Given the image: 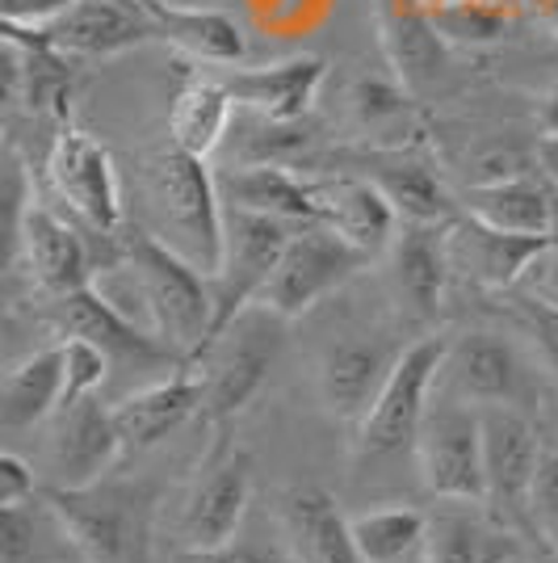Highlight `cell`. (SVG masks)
<instances>
[{"label": "cell", "instance_id": "cell-8", "mask_svg": "<svg viewBox=\"0 0 558 563\" xmlns=\"http://www.w3.org/2000/svg\"><path fill=\"white\" fill-rule=\"evenodd\" d=\"M412 454L428 496L449 505H483V421L475 404L437 391Z\"/></svg>", "mask_w": 558, "mask_h": 563}, {"label": "cell", "instance_id": "cell-17", "mask_svg": "<svg viewBox=\"0 0 558 563\" xmlns=\"http://www.w3.org/2000/svg\"><path fill=\"white\" fill-rule=\"evenodd\" d=\"M327 80V64L320 55H290L260 68H235L223 76L227 93L239 110L269 122H303Z\"/></svg>", "mask_w": 558, "mask_h": 563}, {"label": "cell", "instance_id": "cell-20", "mask_svg": "<svg viewBox=\"0 0 558 563\" xmlns=\"http://www.w3.org/2000/svg\"><path fill=\"white\" fill-rule=\"evenodd\" d=\"M278 521L294 563H366L349 517L324 488H286L278 500Z\"/></svg>", "mask_w": 558, "mask_h": 563}, {"label": "cell", "instance_id": "cell-1", "mask_svg": "<svg viewBox=\"0 0 558 563\" xmlns=\"http://www.w3.org/2000/svg\"><path fill=\"white\" fill-rule=\"evenodd\" d=\"M93 286L126 320L160 336L177 362H198L214 336L210 278L177 249H168L160 235H126L122 261L93 278Z\"/></svg>", "mask_w": 558, "mask_h": 563}, {"label": "cell", "instance_id": "cell-5", "mask_svg": "<svg viewBox=\"0 0 558 563\" xmlns=\"http://www.w3.org/2000/svg\"><path fill=\"white\" fill-rule=\"evenodd\" d=\"M445 353H449V336L428 332L412 341L399 353L395 371L382 383V391L366 412V421L357 424V459H391L403 450H416L420 424L433 408V391L442 378Z\"/></svg>", "mask_w": 558, "mask_h": 563}, {"label": "cell", "instance_id": "cell-15", "mask_svg": "<svg viewBox=\"0 0 558 563\" xmlns=\"http://www.w3.org/2000/svg\"><path fill=\"white\" fill-rule=\"evenodd\" d=\"M311 198H315V223H327L332 232L353 240L370 257L391 253L399 235V214L370 177H353V173L311 177Z\"/></svg>", "mask_w": 558, "mask_h": 563}, {"label": "cell", "instance_id": "cell-29", "mask_svg": "<svg viewBox=\"0 0 558 563\" xmlns=\"http://www.w3.org/2000/svg\"><path fill=\"white\" fill-rule=\"evenodd\" d=\"M235 97L227 93L223 80H189L186 89L172 101V114H168V143L181 147L198 161H210V152L227 140V126H232Z\"/></svg>", "mask_w": 558, "mask_h": 563}, {"label": "cell", "instance_id": "cell-38", "mask_svg": "<svg viewBox=\"0 0 558 563\" xmlns=\"http://www.w3.org/2000/svg\"><path fill=\"white\" fill-rule=\"evenodd\" d=\"M30 505L0 509V563H34V530L38 526H34V509Z\"/></svg>", "mask_w": 558, "mask_h": 563}, {"label": "cell", "instance_id": "cell-33", "mask_svg": "<svg viewBox=\"0 0 558 563\" xmlns=\"http://www.w3.org/2000/svg\"><path fill=\"white\" fill-rule=\"evenodd\" d=\"M433 22L449 47H491L495 38H504L509 13L495 0H462V4L437 9Z\"/></svg>", "mask_w": 558, "mask_h": 563}, {"label": "cell", "instance_id": "cell-14", "mask_svg": "<svg viewBox=\"0 0 558 563\" xmlns=\"http://www.w3.org/2000/svg\"><path fill=\"white\" fill-rule=\"evenodd\" d=\"M126 454L118 433L114 408L97 404L93 396L68 404L55 412V429L47 438L51 488H89L101 484L110 467Z\"/></svg>", "mask_w": 558, "mask_h": 563}, {"label": "cell", "instance_id": "cell-47", "mask_svg": "<svg viewBox=\"0 0 558 563\" xmlns=\"http://www.w3.org/2000/svg\"><path fill=\"white\" fill-rule=\"evenodd\" d=\"M164 4H181V9H193V4H210V0H164Z\"/></svg>", "mask_w": 558, "mask_h": 563}, {"label": "cell", "instance_id": "cell-45", "mask_svg": "<svg viewBox=\"0 0 558 563\" xmlns=\"http://www.w3.org/2000/svg\"><path fill=\"white\" fill-rule=\"evenodd\" d=\"M420 9H428V13H437V9H449V4H462V0H416Z\"/></svg>", "mask_w": 558, "mask_h": 563}, {"label": "cell", "instance_id": "cell-31", "mask_svg": "<svg viewBox=\"0 0 558 563\" xmlns=\"http://www.w3.org/2000/svg\"><path fill=\"white\" fill-rule=\"evenodd\" d=\"M428 526L433 517L412 505H387V509H366L349 517V530L366 563H403L412 551H424Z\"/></svg>", "mask_w": 558, "mask_h": 563}, {"label": "cell", "instance_id": "cell-41", "mask_svg": "<svg viewBox=\"0 0 558 563\" xmlns=\"http://www.w3.org/2000/svg\"><path fill=\"white\" fill-rule=\"evenodd\" d=\"M38 496V475L22 454H0V509L30 505Z\"/></svg>", "mask_w": 558, "mask_h": 563}, {"label": "cell", "instance_id": "cell-27", "mask_svg": "<svg viewBox=\"0 0 558 563\" xmlns=\"http://www.w3.org/2000/svg\"><path fill=\"white\" fill-rule=\"evenodd\" d=\"M223 207L274 214L286 223H315L311 177L290 173V165H235L219 173Z\"/></svg>", "mask_w": 558, "mask_h": 563}, {"label": "cell", "instance_id": "cell-16", "mask_svg": "<svg viewBox=\"0 0 558 563\" xmlns=\"http://www.w3.org/2000/svg\"><path fill=\"white\" fill-rule=\"evenodd\" d=\"M202 404H207V383L193 371V362H181L168 378L147 383L143 391L118 399L110 408H114L122 446L131 454V450L160 446L168 433H177L186 421L202 417Z\"/></svg>", "mask_w": 558, "mask_h": 563}, {"label": "cell", "instance_id": "cell-23", "mask_svg": "<svg viewBox=\"0 0 558 563\" xmlns=\"http://www.w3.org/2000/svg\"><path fill=\"white\" fill-rule=\"evenodd\" d=\"M466 219L495 228L512 235H550L558 214V186L537 168L504 181H483V186H466L462 194Z\"/></svg>", "mask_w": 558, "mask_h": 563}, {"label": "cell", "instance_id": "cell-35", "mask_svg": "<svg viewBox=\"0 0 558 563\" xmlns=\"http://www.w3.org/2000/svg\"><path fill=\"white\" fill-rule=\"evenodd\" d=\"M110 366H114V357L101 350L97 341H89V336H64V371H68L64 408L97 396L105 387V378H110Z\"/></svg>", "mask_w": 558, "mask_h": 563}, {"label": "cell", "instance_id": "cell-10", "mask_svg": "<svg viewBox=\"0 0 558 563\" xmlns=\"http://www.w3.org/2000/svg\"><path fill=\"white\" fill-rule=\"evenodd\" d=\"M299 223H286L274 214H256L227 207V240H223V261L210 278V295H214V332L227 320H235L244 307H253L265 286L278 269L281 253L290 244Z\"/></svg>", "mask_w": 558, "mask_h": 563}, {"label": "cell", "instance_id": "cell-37", "mask_svg": "<svg viewBox=\"0 0 558 563\" xmlns=\"http://www.w3.org/2000/svg\"><path fill=\"white\" fill-rule=\"evenodd\" d=\"M408 110V89L403 85H391V80H357L353 85V114L361 118L366 126H382Z\"/></svg>", "mask_w": 558, "mask_h": 563}, {"label": "cell", "instance_id": "cell-42", "mask_svg": "<svg viewBox=\"0 0 558 563\" xmlns=\"http://www.w3.org/2000/svg\"><path fill=\"white\" fill-rule=\"evenodd\" d=\"M516 290H525V295H534L542 303L558 307V240H550L534 261H529V269H525V278Z\"/></svg>", "mask_w": 558, "mask_h": 563}, {"label": "cell", "instance_id": "cell-18", "mask_svg": "<svg viewBox=\"0 0 558 563\" xmlns=\"http://www.w3.org/2000/svg\"><path fill=\"white\" fill-rule=\"evenodd\" d=\"M43 34L64 55H122L160 38L143 0H76Z\"/></svg>", "mask_w": 558, "mask_h": 563}, {"label": "cell", "instance_id": "cell-30", "mask_svg": "<svg viewBox=\"0 0 558 563\" xmlns=\"http://www.w3.org/2000/svg\"><path fill=\"white\" fill-rule=\"evenodd\" d=\"M366 177L387 194V202L403 223H454V202L442 177L416 156H387L366 168Z\"/></svg>", "mask_w": 558, "mask_h": 563}, {"label": "cell", "instance_id": "cell-40", "mask_svg": "<svg viewBox=\"0 0 558 563\" xmlns=\"http://www.w3.org/2000/svg\"><path fill=\"white\" fill-rule=\"evenodd\" d=\"M76 0H0V22L9 30H51Z\"/></svg>", "mask_w": 558, "mask_h": 563}, {"label": "cell", "instance_id": "cell-11", "mask_svg": "<svg viewBox=\"0 0 558 563\" xmlns=\"http://www.w3.org/2000/svg\"><path fill=\"white\" fill-rule=\"evenodd\" d=\"M437 391L475 408H525L534 399V366L516 350V341L500 332H458L449 336Z\"/></svg>", "mask_w": 558, "mask_h": 563}, {"label": "cell", "instance_id": "cell-3", "mask_svg": "<svg viewBox=\"0 0 558 563\" xmlns=\"http://www.w3.org/2000/svg\"><path fill=\"white\" fill-rule=\"evenodd\" d=\"M51 517L85 563H152L156 488L101 479L89 488H47Z\"/></svg>", "mask_w": 558, "mask_h": 563}, {"label": "cell", "instance_id": "cell-9", "mask_svg": "<svg viewBox=\"0 0 558 563\" xmlns=\"http://www.w3.org/2000/svg\"><path fill=\"white\" fill-rule=\"evenodd\" d=\"M232 429V424H227ZM227 429H210V450L181 500V551H210L239 539L244 514L253 505V459L227 438Z\"/></svg>", "mask_w": 558, "mask_h": 563}, {"label": "cell", "instance_id": "cell-12", "mask_svg": "<svg viewBox=\"0 0 558 563\" xmlns=\"http://www.w3.org/2000/svg\"><path fill=\"white\" fill-rule=\"evenodd\" d=\"M408 345H395L382 332H341L332 336L315 362V396L324 412L341 424H361L382 383L395 371L399 353Z\"/></svg>", "mask_w": 558, "mask_h": 563}, {"label": "cell", "instance_id": "cell-19", "mask_svg": "<svg viewBox=\"0 0 558 563\" xmlns=\"http://www.w3.org/2000/svg\"><path fill=\"white\" fill-rule=\"evenodd\" d=\"M449 274V223H403L391 244V286L412 320H437Z\"/></svg>", "mask_w": 558, "mask_h": 563}, {"label": "cell", "instance_id": "cell-22", "mask_svg": "<svg viewBox=\"0 0 558 563\" xmlns=\"http://www.w3.org/2000/svg\"><path fill=\"white\" fill-rule=\"evenodd\" d=\"M378 34H382V51L395 68V80L408 93L433 89L449 68V43L442 38L433 13L420 9L416 0H382Z\"/></svg>", "mask_w": 558, "mask_h": 563}, {"label": "cell", "instance_id": "cell-36", "mask_svg": "<svg viewBox=\"0 0 558 563\" xmlns=\"http://www.w3.org/2000/svg\"><path fill=\"white\" fill-rule=\"evenodd\" d=\"M529 517H534V542L558 555V450L550 446L542 450V463H537Z\"/></svg>", "mask_w": 558, "mask_h": 563}, {"label": "cell", "instance_id": "cell-4", "mask_svg": "<svg viewBox=\"0 0 558 563\" xmlns=\"http://www.w3.org/2000/svg\"><path fill=\"white\" fill-rule=\"evenodd\" d=\"M286 324L290 320L278 316L274 307L253 303L235 320H227L210 336L207 350L198 353L193 366H202V383H207L202 421L210 429H227L260 396L286 345Z\"/></svg>", "mask_w": 558, "mask_h": 563}, {"label": "cell", "instance_id": "cell-44", "mask_svg": "<svg viewBox=\"0 0 558 563\" xmlns=\"http://www.w3.org/2000/svg\"><path fill=\"white\" fill-rule=\"evenodd\" d=\"M534 118H537V131H542V135H558V89L546 97H537Z\"/></svg>", "mask_w": 558, "mask_h": 563}, {"label": "cell", "instance_id": "cell-28", "mask_svg": "<svg viewBox=\"0 0 558 563\" xmlns=\"http://www.w3.org/2000/svg\"><path fill=\"white\" fill-rule=\"evenodd\" d=\"M64 383H68L64 341L51 345V350L30 353L25 362H18L4 375V387H0V424L4 429H34L47 417H55L64 408Z\"/></svg>", "mask_w": 558, "mask_h": 563}, {"label": "cell", "instance_id": "cell-26", "mask_svg": "<svg viewBox=\"0 0 558 563\" xmlns=\"http://www.w3.org/2000/svg\"><path fill=\"white\" fill-rule=\"evenodd\" d=\"M147 18L156 22V34L164 43H172L177 51H186L189 59L198 64H244L248 55V38L244 25L235 22L232 13L214 9V4H164V0H143Z\"/></svg>", "mask_w": 558, "mask_h": 563}, {"label": "cell", "instance_id": "cell-32", "mask_svg": "<svg viewBox=\"0 0 558 563\" xmlns=\"http://www.w3.org/2000/svg\"><path fill=\"white\" fill-rule=\"evenodd\" d=\"M512 534L495 530L488 534L479 521L462 514H442L428 526L424 563H509Z\"/></svg>", "mask_w": 558, "mask_h": 563}, {"label": "cell", "instance_id": "cell-6", "mask_svg": "<svg viewBox=\"0 0 558 563\" xmlns=\"http://www.w3.org/2000/svg\"><path fill=\"white\" fill-rule=\"evenodd\" d=\"M483 421V509L491 526L512 539L534 542V517H529V493L542 463V429L525 408H479Z\"/></svg>", "mask_w": 558, "mask_h": 563}, {"label": "cell", "instance_id": "cell-2", "mask_svg": "<svg viewBox=\"0 0 558 563\" xmlns=\"http://www.w3.org/2000/svg\"><path fill=\"white\" fill-rule=\"evenodd\" d=\"M143 189L156 214V235L186 261H193L207 278H214L227 240V207L207 161L168 143L164 152L147 156Z\"/></svg>", "mask_w": 558, "mask_h": 563}, {"label": "cell", "instance_id": "cell-13", "mask_svg": "<svg viewBox=\"0 0 558 563\" xmlns=\"http://www.w3.org/2000/svg\"><path fill=\"white\" fill-rule=\"evenodd\" d=\"M47 168L59 198L85 223H93L97 232L105 235L122 228V181H118L114 156L105 152V143H97L89 131L68 122L51 143Z\"/></svg>", "mask_w": 558, "mask_h": 563}, {"label": "cell", "instance_id": "cell-21", "mask_svg": "<svg viewBox=\"0 0 558 563\" xmlns=\"http://www.w3.org/2000/svg\"><path fill=\"white\" fill-rule=\"evenodd\" d=\"M550 244V235H512L483 228L475 219H454L449 223V265L466 274L475 286H483L491 295L516 290L529 261Z\"/></svg>", "mask_w": 558, "mask_h": 563}, {"label": "cell", "instance_id": "cell-46", "mask_svg": "<svg viewBox=\"0 0 558 563\" xmlns=\"http://www.w3.org/2000/svg\"><path fill=\"white\" fill-rule=\"evenodd\" d=\"M550 450H558V412H555V421H550V429H546V438H542Z\"/></svg>", "mask_w": 558, "mask_h": 563}, {"label": "cell", "instance_id": "cell-43", "mask_svg": "<svg viewBox=\"0 0 558 563\" xmlns=\"http://www.w3.org/2000/svg\"><path fill=\"white\" fill-rule=\"evenodd\" d=\"M534 165L550 177L558 186V135H537V147H534Z\"/></svg>", "mask_w": 558, "mask_h": 563}, {"label": "cell", "instance_id": "cell-7", "mask_svg": "<svg viewBox=\"0 0 558 563\" xmlns=\"http://www.w3.org/2000/svg\"><path fill=\"white\" fill-rule=\"evenodd\" d=\"M370 261L373 257L366 249L332 232L327 223H299L256 303L274 307L286 320H303L306 311H315L324 299L341 295L357 274H366Z\"/></svg>", "mask_w": 558, "mask_h": 563}, {"label": "cell", "instance_id": "cell-24", "mask_svg": "<svg viewBox=\"0 0 558 563\" xmlns=\"http://www.w3.org/2000/svg\"><path fill=\"white\" fill-rule=\"evenodd\" d=\"M18 240H22L30 274H34V282H38L47 295L64 299V295H76V290L93 286V265H89L85 240H80V232H76L71 223H64L55 211L30 202L22 214V223H18Z\"/></svg>", "mask_w": 558, "mask_h": 563}, {"label": "cell", "instance_id": "cell-25", "mask_svg": "<svg viewBox=\"0 0 558 563\" xmlns=\"http://www.w3.org/2000/svg\"><path fill=\"white\" fill-rule=\"evenodd\" d=\"M59 329H64V336H89V341H97L114 362H135V366L177 362L160 336H152L135 320H126L97 286H85V290L59 299Z\"/></svg>", "mask_w": 558, "mask_h": 563}, {"label": "cell", "instance_id": "cell-34", "mask_svg": "<svg viewBox=\"0 0 558 563\" xmlns=\"http://www.w3.org/2000/svg\"><path fill=\"white\" fill-rule=\"evenodd\" d=\"M504 295H509V299H504L509 324L534 345L537 357H542V366L558 378V307L542 303V299L525 295V290H504Z\"/></svg>", "mask_w": 558, "mask_h": 563}, {"label": "cell", "instance_id": "cell-39", "mask_svg": "<svg viewBox=\"0 0 558 563\" xmlns=\"http://www.w3.org/2000/svg\"><path fill=\"white\" fill-rule=\"evenodd\" d=\"M172 563H294L290 551H269L260 542L232 539L227 547H210V551H177Z\"/></svg>", "mask_w": 558, "mask_h": 563}]
</instances>
